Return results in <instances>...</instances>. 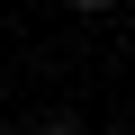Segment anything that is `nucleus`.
Instances as JSON below:
<instances>
[{"mask_svg": "<svg viewBox=\"0 0 135 135\" xmlns=\"http://www.w3.org/2000/svg\"><path fill=\"white\" fill-rule=\"evenodd\" d=\"M36 135H72V117H36Z\"/></svg>", "mask_w": 135, "mask_h": 135, "instance_id": "f257e3e1", "label": "nucleus"}, {"mask_svg": "<svg viewBox=\"0 0 135 135\" xmlns=\"http://www.w3.org/2000/svg\"><path fill=\"white\" fill-rule=\"evenodd\" d=\"M72 9H108V0H72Z\"/></svg>", "mask_w": 135, "mask_h": 135, "instance_id": "f03ea898", "label": "nucleus"}]
</instances>
